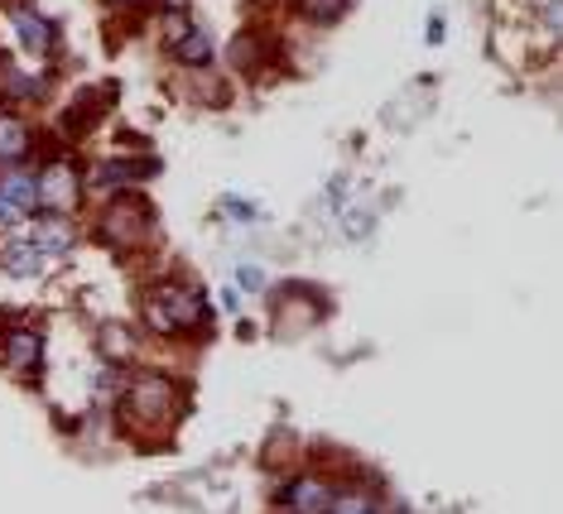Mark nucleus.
Here are the masks:
<instances>
[{
    "label": "nucleus",
    "mask_w": 563,
    "mask_h": 514,
    "mask_svg": "<svg viewBox=\"0 0 563 514\" xmlns=\"http://www.w3.org/2000/svg\"><path fill=\"white\" fill-rule=\"evenodd\" d=\"M5 92H10V101H44L48 97V72H10Z\"/></svg>",
    "instance_id": "nucleus-19"
},
{
    "label": "nucleus",
    "mask_w": 563,
    "mask_h": 514,
    "mask_svg": "<svg viewBox=\"0 0 563 514\" xmlns=\"http://www.w3.org/2000/svg\"><path fill=\"white\" fill-rule=\"evenodd\" d=\"M34 145H40L34 125L24 121L20 111L0 107V169H20V164H30L34 159Z\"/></svg>",
    "instance_id": "nucleus-12"
},
{
    "label": "nucleus",
    "mask_w": 563,
    "mask_h": 514,
    "mask_svg": "<svg viewBox=\"0 0 563 514\" xmlns=\"http://www.w3.org/2000/svg\"><path fill=\"white\" fill-rule=\"evenodd\" d=\"M107 5H117V10H135V5H145V0H107Z\"/></svg>",
    "instance_id": "nucleus-21"
},
{
    "label": "nucleus",
    "mask_w": 563,
    "mask_h": 514,
    "mask_svg": "<svg viewBox=\"0 0 563 514\" xmlns=\"http://www.w3.org/2000/svg\"><path fill=\"white\" fill-rule=\"evenodd\" d=\"M117 414L131 438H164L178 423V414H184V390L164 370H140V376L125 380Z\"/></svg>",
    "instance_id": "nucleus-1"
},
{
    "label": "nucleus",
    "mask_w": 563,
    "mask_h": 514,
    "mask_svg": "<svg viewBox=\"0 0 563 514\" xmlns=\"http://www.w3.org/2000/svg\"><path fill=\"white\" fill-rule=\"evenodd\" d=\"M34 188H40V216H73L82 208V169L68 159V154H58V159H48L44 169H34Z\"/></svg>",
    "instance_id": "nucleus-4"
},
{
    "label": "nucleus",
    "mask_w": 563,
    "mask_h": 514,
    "mask_svg": "<svg viewBox=\"0 0 563 514\" xmlns=\"http://www.w3.org/2000/svg\"><path fill=\"white\" fill-rule=\"evenodd\" d=\"M236 279H241V289H251V293H255V289H265V275H261V269H251V265L241 269Z\"/></svg>",
    "instance_id": "nucleus-20"
},
{
    "label": "nucleus",
    "mask_w": 563,
    "mask_h": 514,
    "mask_svg": "<svg viewBox=\"0 0 563 514\" xmlns=\"http://www.w3.org/2000/svg\"><path fill=\"white\" fill-rule=\"evenodd\" d=\"M140 323L155 337H202L217 323V308L194 284H155L140 299Z\"/></svg>",
    "instance_id": "nucleus-2"
},
{
    "label": "nucleus",
    "mask_w": 563,
    "mask_h": 514,
    "mask_svg": "<svg viewBox=\"0 0 563 514\" xmlns=\"http://www.w3.org/2000/svg\"><path fill=\"white\" fill-rule=\"evenodd\" d=\"M289 293L279 299V332H309L323 317V299L309 284H285Z\"/></svg>",
    "instance_id": "nucleus-13"
},
{
    "label": "nucleus",
    "mask_w": 563,
    "mask_h": 514,
    "mask_svg": "<svg viewBox=\"0 0 563 514\" xmlns=\"http://www.w3.org/2000/svg\"><path fill=\"white\" fill-rule=\"evenodd\" d=\"M10 34L20 38V48L24 54H40V58H48L58 48V24L48 20V15H40L34 5H10Z\"/></svg>",
    "instance_id": "nucleus-11"
},
{
    "label": "nucleus",
    "mask_w": 563,
    "mask_h": 514,
    "mask_svg": "<svg viewBox=\"0 0 563 514\" xmlns=\"http://www.w3.org/2000/svg\"><path fill=\"white\" fill-rule=\"evenodd\" d=\"M107 111H111V87H87V92H78L58 111V135L68 139V145H78V139L97 135V121Z\"/></svg>",
    "instance_id": "nucleus-9"
},
{
    "label": "nucleus",
    "mask_w": 563,
    "mask_h": 514,
    "mask_svg": "<svg viewBox=\"0 0 563 514\" xmlns=\"http://www.w3.org/2000/svg\"><path fill=\"white\" fill-rule=\"evenodd\" d=\"M44 250L34 246V236H30V222L24 226H0V269L5 275H15V279H34V275H44Z\"/></svg>",
    "instance_id": "nucleus-10"
},
{
    "label": "nucleus",
    "mask_w": 563,
    "mask_h": 514,
    "mask_svg": "<svg viewBox=\"0 0 563 514\" xmlns=\"http://www.w3.org/2000/svg\"><path fill=\"white\" fill-rule=\"evenodd\" d=\"M232 68L236 72H246V77H261L265 68H271V58H279V48L265 38L261 30H251V34H236V44H232Z\"/></svg>",
    "instance_id": "nucleus-16"
},
{
    "label": "nucleus",
    "mask_w": 563,
    "mask_h": 514,
    "mask_svg": "<svg viewBox=\"0 0 563 514\" xmlns=\"http://www.w3.org/2000/svg\"><path fill=\"white\" fill-rule=\"evenodd\" d=\"M294 15L303 24H313V30H328V24H338L342 15L352 10V0H289Z\"/></svg>",
    "instance_id": "nucleus-18"
},
{
    "label": "nucleus",
    "mask_w": 563,
    "mask_h": 514,
    "mask_svg": "<svg viewBox=\"0 0 563 514\" xmlns=\"http://www.w3.org/2000/svg\"><path fill=\"white\" fill-rule=\"evenodd\" d=\"M332 495H338V481L328 471H294L275 485V505L285 514H328Z\"/></svg>",
    "instance_id": "nucleus-7"
},
{
    "label": "nucleus",
    "mask_w": 563,
    "mask_h": 514,
    "mask_svg": "<svg viewBox=\"0 0 563 514\" xmlns=\"http://www.w3.org/2000/svg\"><path fill=\"white\" fill-rule=\"evenodd\" d=\"M92 236L107 250L131 255V250H140L150 236H155V208H150L145 198H135V192H125V198H111L107 208L97 212Z\"/></svg>",
    "instance_id": "nucleus-3"
},
{
    "label": "nucleus",
    "mask_w": 563,
    "mask_h": 514,
    "mask_svg": "<svg viewBox=\"0 0 563 514\" xmlns=\"http://www.w3.org/2000/svg\"><path fill=\"white\" fill-rule=\"evenodd\" d=\"M40 216V188H34V169H0V226H24Z\"/></svg>",
    "instance_id": "nucleus-8"
},
{
    "label": "nucleus",
    "mask_w": 563,
    "mask_h": 514,
    "mask_svg": "<svg viewBox=\"0 0 563 514\" xmlns=\"http://www.w3.org/2000/svg\"><path fill=\"white\" fill-rule=\"evenodd\" d=\"M328 514H386V505L376 500V491H366V481H338V495H332Z\"/></svg>",
    "instance_id": "nucleus-17"
},
{
    "label": "nucleus",
    "mask_w": 563,
    "mask_h": 514,
    "mask_svg": "<svg viewBox=\"0 0 563 514\" xmlns=\"http://www.w3.org/2000/svg\"><path fill=\"white\" fill-rule=\"evenodd\" d=\"M0 370L10 380L34 384L44 376V332L30 323H10L0 327Z\"/></svg>",
    "instance_id": "nucleus-5"
},
{
    "label": "nucleus",
    "mask_w": 563,
    "mask_h": 514,
    "mask_svg": "<svg viewBox=\"0 0 563 514\" xmlns=\"http://www.w3.org/2000/svg\"><path fill=\"white\" fill-rule=\"evenodd\" d=\"M155 169H159L155 159L135 164V159H125V154H111V159H97L92 169L82 174V192H87V198H101V202L125 198V192H135Z\"/></svg>",
    "instance_id": "nucleus-6"
},
{
    "label": "nucleus",
    "mask_w": 563,
    "mask_h": 514,
    "mask_svg": "<svg viewBox=\"0 0 563 514\" xmlns=\"http://www.w3.org/2000/svg\"><path fill=\"white\" fill-rule=\"evenodd\" d=\"M169 54H174V63H178L184 72H212V63H217V44H212V34L202 30V24H194L188 34H178V38H174Z\"/></svg>",
    "instance_id": "nucleus-15"
},
{
    "label": "nucleus",
    "mask_w": 563,
    "mask_h": 514,
    "mask_svg": "<svg viewBox=\"0 0 563 514\" xmlns=\"http://www.w3.org/2000/svg\"><path fill=\"white\" fill-rule=\"evenodd\" d=\"M34 246L44 250V260H63L68 250H78V231H73V216H34L30 222Z\"/></svg>",
    "instance_id": "nucleus-14"
}]
</instances>
